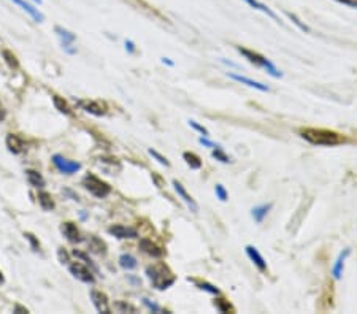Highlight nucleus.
Instances as JSON below:
<instances>
[{
  "instance_id": "27",
  "label": "nucleus",
  "mask_w": 357,
  "mask_h": 314,
  "mask_svg": "<svg viewBox=\"0 0 357 314\" xmlns=\"http://www.w3.org/2000/svg\"><path fill=\"white\" fill-rule=\"evenodd\" d=\"M53 103H54V107H56V110L59 111V113H64V114H72V108L69 107V103L64 100L62 97H59V95H53Z\"/></svg>"
},
{
  "instance_id": "15",
  "label": "nucleus",
  "mask_w": 357,
  "mask_h": 314,
  "mask_svg": "<svg viewBox=\"0 0 357 314\" xmlns=\"http://www.w3.org/2000/svg\"><path fill=\"white\" fill-rule=\"evenodd\" d=\"M173 186H175L176 194L183 198V202H184V203L191 208V211H192V213H197V211H199V205H197V202L194 200V198L187 194V191L183 187V184L180 183V181H176V179H175V181H173Z\"/></svg>"
},
{
  "instance_id": "37",
  "label": "nucleus",
  "mask_w": 357,
  "mask_h": 314,
  "mask_svg": "<svg viewBox=\"0 0 357 314\" xmlns=\"http://www.w3.org/2000/svg\"><path fill=\"white\" fill-rule=\"evenodd\" d=\"M143 305H144L146 308H148L150 311H153V312H162V311H164V309H162L159 305H156V303H151L148 299H143Z\"/></svg>"
},
{
  "instance_id": "11",
  "label": "nucleus",
  "mask_w": 357,
  "mask_h": 314,
  "mask_svg": "<svg viewBox=\"0 0 357 314\" xmlns=\"http://www.w3.org/2000/svg\"><path fill=\"white\" fill-rule=\"evenodd\" d=\"M140 249L144 253V254H148V256H151V257H162L164 256V249H162V247L159 246V244H156L153 240H150V238H141L140 240Z\"/></svg>"
},
{
  "instance_id": "18",
  "label": "nucleus",
  "mask_w": 357,
  "mask_h": 314,
  "mask_svg": "<svg viewBox=\"0 0 357 314\" xmlns=\"http://www.w3.org/2000/svg\"><path fill=\"white\" fill-rule=\"evenodd\" d=\"M88 246H89V251L94 253V254H99V256L107 254V244L99 237H91L89 241H88Z\"/></svg>"
},
{
  "instance_id": "30",
  "label": "nucleus",
  "mask_w": 357,
  "mask_h": 314,
  "mask_svg": "<svg viewBox=\"0 0 357 314\" xmlns=\"http://www.w3.org/2000/svg\"><path fill=\"white\" fill-rule=\"evenodd\" d=\"M213 157L216 159V160H219V162H222V163H229V162H232L230 160V157L227 156L221 148H216V150H213Z\"/></svg>"
},
{
  "instance_id": "10",
  "label": "nucleus",
  "mask_w": 357,
  "mask_h": 314,
  "mask_svg": "<svg viewBox=\"0 0 357 314\" xmlns=\"http://www.w3.org/2000/svg\"><path fill=\"white\" fill-rule=\"evenodd\" d=\"M54 32H56V35L60 38V43H62V46L66 48L69 53H75L73 49H70V46L75 43V40H76V35H75V34H72L70 30L64 29L62 26H56V27H54Z\"/></svg>"
},
{
  "instance_id": "19",
  "label": "nucleus",
  "mask_w": 357,
  "mask_h": 314,
  "mask_svg": "<svg viewBox=\"0 0 357 314\" xmlns=\"http://www.w3.org/2000/svg\"><path fill=\"white\" fill-rule=\"evenodd\" d=\"M348 256H349V249H345L342 254L338 256V259H337V262H335V265H333V268H332V275H333V278H335V279H340V278H342V275H343V268H345V262H346Z\"/></svg>"
},
{
  "instance_id": "42",
  "label": "nucleus",
  "mask_w": 357,
  "mask_h": 314,
  "mask_svg": "<svg viewBox=\"0 0 357 314\" xmlns=\"http://www.w3.org/2000/svg\"><path fill=\"white\" fill-rule=\"evenodd\" d=\"M125 49H127L129 53H135V45H134V41L125 40Z\"/></svg>"
},
{
  "instance_id": "7",
  "label": "nucleus",
  "mask_w": 357,
  "mask_h": 314,
  "mask_svg": "<svg viewBox=\"0 0 357 314\" xmlns=\"http://www.w3.org/2000/svg\"><path fill=\"white\" fill-rule=\"evenodd\" d=\"M91 300H92L95 309L99 312H103V314L111 312V308H110V303H108V297L102 290H95V289L91 290Z\"/></svg>"
},
{
  "instance_id": "44",
  "label": "nucleus",
  "mask_w": 357,
  "mask_h": 314,
  "mask_svg": "<svg viewBox=\"0 0 357 314\" xmlns=\"http://www.w3.org/2000/svg\"><path fill=\"white\" fill-rule=\"evenodd\" d=\"M5 118H7V111H5L4 105L0 103V122H2V121H5Z\"/></svg>"
},
{
  "instance_id": "47",
  "label": "nucleus",
  "mask_w": 357,
  "mask_h": 314,
  "mask_svg": "<svg viewBox=\"0 0 357 314\" xmlns=\"http://www.w3.org/2000/svg\"><path fill=\"white\" fill-rule=\"evenodd\" d=\"M4 283H5V278H4L2 271H0V284H4Z\"/></svg>"
},
{
  "instance_id": "25",
  "label": "nucleus",
  "mask_w": 357,
  "mask_h": 314,
  "mask_svg": "<svg viewBox=\"0 0 357 314\" xmlns=\"http://www.w3.org/2000/svg\"><path fill=\"white\" fill-rule=\"evenodd\" d=\"M183 159L186 160V163L189 165L192 170H200L202 169V159L197 154L186 151V153H183Z\"/></svg>"
},
{
  "instance_id": "9",
  "label": "nucleus",
  "mask_w": 357,
  "mask_h": 314,
  "mask_svg": "<svg viewBox=\"0 0 357 314\" xmlns=\"http://www.w3.org/2000/svg\"><path fill=\"white\" fill-rule=\"evenodd\" d=\"M60 232H62V235L66 237L70 243H79V241H83V237H81V234H79V230H78V227H76L75 222H70V221L62 222Z\"/></svg>"
},
{
  "instance_id": "8",
  "label": "nucleus",
  "mask_w": 357,
  "mask_h": 314,
  "mask_svg": "<svg viewBox=\"0 0 357 314\" xmlns=\"http://www.w3.org/2000/svg\"><path fill=\"white\" fill-rule=\"evenodd\" d=\"M108 234L113 235V237H116L119 240H125V238H137L138 237V232L135 228L132 227H127V225H122V224H115V225H111L108 228Z\"/></svg>"
},
{
  "instance_id": "26",
  "label": "nucleus",
  "mask_w": 357,
  "mask_h": 314,
  "mask_svg": "<svg viewBox=\"0 0 357 314\" xmlns=\"http://www.w3.org/2000/svg\"><path fill=\"white\" fill-rule=\"evenodd\" d=\"M2 57H4L5 64L8 65V67H10L11 70H18V69H19V60H18V57H16L11 51H8V49H4V51H2Z\"/></svg>"
},
{
  "instance_id": "34",
  "label": "nucleus",
  "mask_w": 357,
  "mask_h": 314,
  "mask_svg": "<svg viewBox=\"0 0 357 314\" xmlns=\"http://www.w3.org/2000/svg\"><path fill=\"white\" fill-rule=\"evenodd\" d=\"M189 125H191L194 130H197L199 134H202L203 137H209V132H208L203 125H200L199 122H196V121H189Z\"/></svg>"
},
{
  "instance_id": "3",
  "label": "nucleus",
  "mask_w": 357,
  "mask_h": 314,
  "mask_svg": "<svg viewBox=\"0 0 357 314\" xmlns=\"http://www.w3.org/2000/svg\"><path fill=\"white\" fill-rule=\"evenodd\" d=\"M237 51L241 54V56H245V59L248 60V62H251V64H254V65H257V67H261V69H264L268 75H271L273 78H281L283 76V73L275 67V65L267 59V57H264L262 54H259V53H256V51H251V49H246V48H241V46H238L237 48Z\"/></svg>"
},
{
  "instance_id": "32",
  "label": "nucleus",
  "mask_w": 357,
  "mask_h": 314,
  "mask_svg": "<svg viewBox=\"0 0 357 314\" xmlns=\"http://www.w3.org/2000/svg\"><path fill=\"white\" fill-rule=\"evenodd\" d=\"M197 284V287L200 289V290H205V292H208V294H213V295H218L219 294V289L218 287H215V286H212V284H208V283H196Z\"/></svg>"
},
{
  "instance_id": "12",
  "label": "nucleus",
  "mask_w": 357,
  "mask_h": 314,
  "mask_svg": "<svg viewBox=\"0 0 357 314\" xmlns=\"http://www.w3.org/2000/svg\"><path fill=\"white\" fill-rule=\"evenodd\" d=\"M13 4H16L18 7H21L32 19H34L35 23H43L45 21V14L38 10V8H35L34 5H30V4H27L26 0H11Z\"/></svg>"
},
{
  "instance_id": "45",
  "label": "nucleus",
  "mask_w": 357,
  "mask_h": 314,
  "mask_svg": "<svg viewBox=\"0 0 357 314\" xmlns=\"http://www.w3.org/2000/svg\"><path fill=\"white\" fill-rule=\"evenodd\" d=\"M153 179H154L156 183H157V187H162V186H164V183H162V179H160L157 175H153Z\"/></svg>"
},
{
  "instance_id": "33",
  "label": "nucleus",
  "mask_w": 357,
  "mask_h": 314,
  "mask_svg": "<svg viewBox=\"0 0 357 314\" xmlns=\"http://www.w3.org/2000/svg\"><path fill=\"white\" fill-rule=\"evenodd\" d=\"M215 192H216V197L219 198L221 202H225L227 198H229V194H227V191H225V187L222 184H216Z\"/></svg>"
},
{
  "instance_id": "38",
  "label": "nucleus",
  "mask_w": 357,
  "mask_h": 314,
  "mask_svg": "<svg viewBox=\"0 0 357 314\" xmlns=\"http://www.w3.org/2000/svg\"><path fill=\"white\" fill-rule=\"evenodd\" d=\"M121 312H125V311H131V312H135L137 309L132 306V305H129V303H122V302H118L116 305H115Z\"/></svg>"
},
{
  "instance_id": "21",
  "label": "nucleus",
  "mask_w": 357,
  "mask_h": 314,
  "mask_svg": "<svg viewBox=\"0 0 357 314\" xmlns=\"http://www.w3.org/2000/svg\"><path fill=\"white\" fill-rule=\"evenodd\" d=\"M26 178L29 181L30 186H34L37 189H41L45 187V178L41 176V173H38L37 170H26Z\"/></svg>"
},
{
  "instance_id": "4",
  "label": "nucleus",
  "mask_w": 357,
  "mask_h": 314,
  "mask_svg": "<svg viewBox=\"0 0 357 314\" xmlns=\"http://www.w3.org/2000/svg\"><path fill=\"white\" fill-rule=\"evenodd\" d=\"M83 186L89 194H92L97 198H105L111 194V186L107 181L100 179L99 176H95L92 173H88L83 178Z\"/></svg>"
},
{
  "instance_id": "46",
  "label": "nucleus",
  "mask_w": 357,
  "mask_h": 314,
  "mask_svg": "<svg viewBox=\"0 0 357 314\" xmlns=\"http://www.w3.org/2000/svg\"><path fill=\"white\" fill-rule=\"evenodd\" d=\"M162 62H164V64H167V65H173V62H172V60H169L167 57H164V59H162Z\"/></svg>"
},
{
  "instance_id": "43",
  "label": "nucleus",
  "mask_w": 357,
  "mask_h": 314,
  "mask_svg": "<svg viewBox=\"0 0 357 314\" xmlns=\"http://www.w3.org/2000/svg\"><path fill=\"white\" fill-rule=\"evenodd\" d=\"M13 311H14V312H19V314H21V312H26V314L29 312V309H27V308H24V306H21V305H16Z\"/></svg>"
},
{
  "instance_id": "48",
  "label": "nucleus",
  "mask_w": 357,
  "mask_h": 314,
  "mask_svg": "<svg viewBox=\"0 0 357 314\" xmlns=\"http://www.w3.org/2000/svg\"><path fill=\"white\" fill-rule=\"evenodd\" d=\"M35 4H38V5H41V0H34Z\"/></svg>"
},
{
  "instance_id": "40",
  "label": "nucleus",
  "mask_w": 357,
  "mask_h": 314,
  "mask_svg": "<svg viewBox=\"0 0 357 314\" xmlns=\"http://www.w3.org/2000/svg\"><path fill=\"white\" fill-rule=\"evenodd\" d=\"M59 259L62 263H67L69 262V254L66 253V249L64 247H59Z\"/></svg>"
},
{
  "instance_id": "20",
  "label": "nucleus",
  "mask_w": 357,
  "mask_h": 314,
  "mask_svg": "<svg viewBox=\"0 0 357 314\" xmlns=\"http://www.w3.org/2000/svg\"><path fill=\"white\" fill-rule=\"evenodd\" d=\"M271 203H264V205H259V206H254L253 210H251V216L254 218V221L257 222V224H261L264 219H265V216L268 214V211L271 210Z\"/></svg>"
},
{
  "instance_id": "35",
  "label": "nucleus",
  "mask_w": 357,
  "mask_h": 314,
  "mask_svg": "<svg viewBox=\"0 0 357 314\" xmlns=\"http://www.w3.org/2000/svg\"><path fill=\"white\" fill-rule=\"evenodd\" d=\"M148 153H150V154H151V156H153V157H154V159H156V160H157L159 163H162V165H165V167H170V162H169V160H167V159H165L164 156H162V154H159L157 151H154V150H150Z\"/></svg>"
},
{
  "instance_id": "16",
  "label": "nucleus",
  "mask_w": 357,
  "mask_h": 314,
  "mask_svg": "<svg viewBox=\"0 0 357 314\" xmlns=\"http://www.w3.org/2000/svg\"><path fill=\"white\" fill-rule=\"evenodd\" d=\"M245 251H246L248 257L251 259V262L254 263V265H256L259 270H261V271H267V262H265V259L261 256V253L257 251V247L248 244V246L245 247Z\"/></svg>"
},
{
  "instance_id": "39",
  "label": "nucleus",
  "mask_w": 357,
  "mask_h": 314,
  "mask_svg": "<svg viewBox=\"0 0 357 314\" xmlns=\"http://www.w3.org/2000/svg\"><path fill=\"white\" fill-rule=\"evenodd\" d=\"M73 254H75L76 257H79V259H83V260H85V262L88 263V265H89V267H92V268H94V270L97 271V267L94 265V263H92V260H91V259H89V257H88V256H86L85 253H79V251H73Z\"/></svg>"
},
{
  "instance_id": "14",
  "label": "nucleus",
  "mask_w": 357,
  "mask_h": 314,
  "mask_svg": "<svg viewBox=\"0 0 357 314\" xmlns=\"http://www.w3.org/2000/svg\"><path fill=\"white\" fill-rule=\"evenodd\" d=\"M227 76H229L230 79L237 81V82H241V85H246L248 88H254L257 91H262V92H268L270 88L267 85H262V82H257L251 78H246V76H241V75H237V73H227Z\"/></svg>"
},
{
  "instance_id": "28",
  "label": "nucleus",
  "mask_w": 357,
  "mask_h": 314,
  "mask_svg": "<svg viewBox=\"0 0 357 314\" xmlns=\"http://www.w3.org/2000/svg\"><path fill=\"white\" fill-rule=\"evenodd\" d=\"M215 306H216V309L218 311H221V312H234V308H232V305L227 302V300H224V299H218V300H215Z\"/></svg>"
},
{
  "instance_id": "1",
  "label": "nucleus",
  "mask_w": 357,
  "mask_h": 314,
  "mask_svg": "<svg viewBox=\"0 0 357 314\" xmlns=\"http://www.w3.org/2000/svg\"><path fill=\"white\" fill-rule=\"evenodd\" d=\"M302 138H305L308 143L316 144V146H337L340 143H343L345 138L342 135H338L333 130H326V129H313L308 127L300 130Z\"/></svg>"
},
{
  "instance_id": "36",
  "label": "nucleus",
  "mask_w": 357,
  "mask_h": 314,
  "mask_svg": "<svg viewBox=\"0 0 357 314\" xmlns=\"http://www.w3.org/2000/svg\"><path fill=\"white\" fill-rule=\"evenodd\" d=\"M199 141H200V144H203L205 148H212V150H216V148H221L218 143H215V141H212V140H208V137H200V138H199Z\"/></svg>"
},
{
  "instance_id": "2",
  "label": "nucleus",
  "mask_w": 357,
  "mask_h": 314,
  "mask_svg": "<svg viewBox=\"0 0 357 314\" xmlns=\"http://www.w3.org/2000/svg\"><path fill=\"white\" fill-rule=\"evenodd\" d=\"M146 276L150 278L153 287L157 290H165L175 284V275L165 263H154V265L146 267Z\"/></svg>"
},
{
  "instance_id": "17",
  "label": "nucleus",
  "mask_w": 357,
  "mask_h": 314,
  "mask_svg": "<svg viewBox=\"0 0 357 314\" xmlns=\"http://www.w3.org/2000/svg\"><path fill=\"white\" fill-rule=\"evenodd\" d=\"M5 144L8 148V151L11 154H21L24 150H26V146H24V141L16 135V134H8L7 138H5Z\"/></svg>"
},
{
  "instance_id": "24",
  "label": "nucleus",
  "mask_w": 357,
  "mask_h": 314,
  "mask_svg": "<svg viewBox=\"0 0 357 314\" xmlns=\"http://www.w3.org/2000/svg\"><path fill=\"white\" fill-rule=\"evenodd\" d=\"M119 265H121V268H124V270H134V268H137V265H138V262H137V259L132 256V254H121L119 256Z\"/></svg>"
},
{
  "instance_id": "29",
  "label": "nucleus",
  "mask_w": 357,
  "mask_h": 314,
  "mask_svg": "<svg viewBox=\"0 0 357 314\" xmlns=\"http://www.w3.org/2000/svg\"><path fill=\"white\" fill-rule=\"evenodd\" d=\"M286 14H287V18H289V19H290L292 23H294V24H296V26H297V27H299L300 30L306 32V34H310V30H311V29H310V27H308L306 24H303V23H302V21H300V19L297 18V16H296V14H292V13H289V11H286Z\"/></svg>"
},
{
  "instance_id": "13",
  "label": "nucleus",
  "mask_w": 357,
  "mask_h": 314,
  "mask_svg": "<svg viewBox=\"0 0 357 314\" xmlns=\"http://www.w3.org/2000/svg\"><path fill=\"white\" fill-rule=\"evenodd\" d=\"M78 105L83 108L86 113H91L94 116H103L107 113V107L100 102H94V100H79Z\"/></svg>"
},
{
  "instance_id": "41",
  "label": "nucleus",
  "mask_w": 357,
  "mask_h": 314,
  "mask_svg": "<svg viewBox=\"0 0 357 314\" xmlns=\"http://www.w3.org/2000/svg\"><path fill=\"white\" fill-rule=\"evenodd\" d=\"M337 2L343 4V5H348V7H354V8H357V0H337Z\"/></svg>"
},
{
  "instance_id": "6",
  "label": "nucleus",
  "mask_w": 357,
  "mask_h": 314,
  "mask_svg": "<svg viewBox=\"0 0 357 314\" xmlns=\"http://www.w3.org/2000/svg\"><path fill=\"white\" fill-rule=\"evenodd\" d=\"M53 163H54V167L60 173H64V175H73V173H76V172L81 170V163L79 162L69 160V159H66V157L60 156V154H54L53 156Z\"/></svg>"
},
{
  "instance_id": "5",
  "label": "nucleus",
  "mask_w": 357,
  "mask_h": 314,
  "mask_svg": "<svg viewBox=\"0 0 357 314\" xmlns=\"http://www.w3.org/2000/svg\"><path fill=\"white\" fill-rule=\"evenodd\" d=\"M69 271L73 275V278H76L78 281H81V283H86V284H94L95 283V276L94 273L86 267L83 265L81 262H73L69 265Z\"/></svg>"
},
{
  "instance_id": "22",
  "label": "nucleus",
  "mask_w": 357,
  "mask_h": 314,
  "mask_svg": "<svg viewBox=\"0 0 357 314\" xmlns=\"http://www.w3.org/2000/svg\"><path fill=\"white\" fill-rule=\"evenodd\" d=\"M243 2H246L249 7H253L254 10H259V11H262V13H265L267 16H270V18L271 19H275V21H278L280 23V18H278V16L277 14H275L267 5H264L262 2H259V0H243Z\"/></svg>"
},
{
  "instance_id": "31",
  "label": "nucleus",
  "mask_w": 357,
  "mask_h": 314,
  "mask_svg": "<svg viewBox=\"0 0 357 314\" xmlns=\"http://www.w3.org/2000/svg\"><path fill=\"white\" fill-rule=\"evenodd\" d=\"M24 237H26V240L30 243V246H32V249L34 251H40V241L35 238V235L34 234H30V232H26L24 234Z\"/></svg>"
},
{
  "instance_id": "23",
  "label": "nucleus",
  "mask_w": 357,
  "mask_h": 314,
  "mask_svg": "<svg viewBox=\"0 0 357 314\" xmlns=\"http://www.w3.org/2000/svg\"><path fill=\"white\" fill-rule=\"evenodd\" d=\"M38 205L41 206V210H45V211H53L54 210V200H53V197H51V194H48V192H45V191H41V192H38Z\"/></svg>"
}]
</instances>
